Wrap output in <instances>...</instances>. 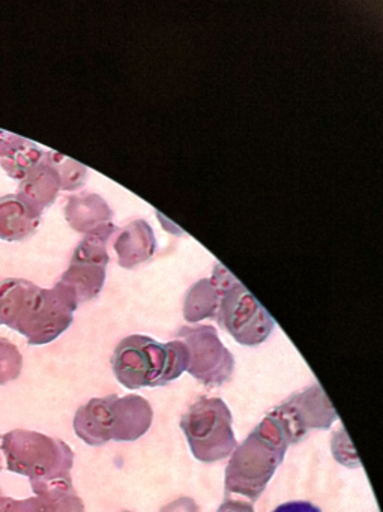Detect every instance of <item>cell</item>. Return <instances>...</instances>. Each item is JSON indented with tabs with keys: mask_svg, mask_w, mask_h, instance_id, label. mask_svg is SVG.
<instances>
[{
	"mask_svg": "<svg viewBox=\"0 0 383 512\" xmlns=\"http://www.w3.org/2000/svg\"><path fill=\"white\" fill-rule=\"evenodd\" d=\"M112 367L125 388L166 386L187 371V347L181 340L163 344L146 335H130L116 346Z\"/></svg>",
	"mask_w": 383,
	"mask_h": 512,
	"instance_id": "1",
	"label": "cell"
},
{
	"mask_svg": "<svg viewBox=\"0 0 383 512\" xmlns=\"http://www.w3.org/2000/svg\"><path fill=\"white\" fill-rule=\"evenodd\" d=\"M289 442L277 422L266 416L232 452L226 467L227 494L256 502L283 463Z\"/></svg>",
	"mask_w": 383,
	"mask_h": 512,
	"instance_id": "2",
	"label": "cell"
},
{
	"mask_svg": "<svg viewBox=\"0 0 383 512\" xmlns=\"http://www.w3.org/2000/svg\"><path fill=\"white\" fill-rule=\"evenodd\" d=\"M154 410L140 395H107L92 398L74 415V431L91 446H103L110 440L134 442L151 428Z\"/></svg>",
	"mask_w": 383,
	"mask_h": 512,
	"instance_id": "3",
	"label": "cell"
},
{
	"mask_svg": "<svg viewBox=\"0 0 383 512\" xmlns=\"http://www.w3.org/2000/svg\"><path fill=\"white\" fill-rule=\"evenodd\" d=\"M0 442L10 472L28 476L29 481L71 478L74 452L62 440L17 428L4 434Z\"/></svg>",
	"mask_w": 383,
	"mask_h": 512,
	"instance_id": "4",
	"label": "cell"
},
{
	"mask_svg": "<svg viewBox=\"0 0 383 512\" xmlns=\"http://www.w3.org/2000/svg\"><path fill=\"white\" fill-rule=\"evenodd\" d=\"M232 424V413L221 398H200L181 419L191 452L202 463H217L235 451Z\"/></svg>",
	"mask_w": 383,
	"mask_h": 512,
	"instance_id": "5",
	"label": "cell"
},
{
	"mask_svg": "<svg viewBox=\"0 0 383 512\" xmlns=\"http://www.w3.org/2000/svg\"><path fill=\"white\" fill-rule=\"evenodd\" d=\"M77 307V299L58 283L50 290L40 287L26 304L14 331L26 337L31 346L52 343L70 328Z\"/></svg>",
	"mask_w": 383,
	"mask_h": 512,
	"instance_id": "6",
	"label": "cell"
},
{
	"mask_svg": "<svg viewBox=\"0 0 383 512\" xmlns=\"http://www.w3.org/2000/svg\"><path fill=\"white\" fill-rule=\"evenodd\" d=\"M118 227L113 223L100 227L86 235L74 251L70 268L64 272L59 286L71 293L77 302H88L97 298L106 281V269L109 265L107 239Z\"/></svg>",
	"mask_w": 383,
	"mask_h": 512,
	"instance_id": "7",
	"label": "cell"
},
{
	"mask_svg": "<svg viewBox=\"0 0 383 512\" xmlns=\"http://www.w3.org/2000/svg\"><path fill=\"white\" fill-rule=\"evenodd\" d=\"M218 323L242 346H259L268 340L275 322L271 314L238 280L223 293Z\"/></svg>",
	"mask_w": 383,
	"mask_h": 512,
	"instance_id": "8",
	"label": "cell"
},
{
	"mask_svg": "<svg viewBox=\"0 0 383 512\" xmlns=\"http://www.w3.org/2000/svg\"><path fill=\"white\" fill-rule=\"evenodd\" d=\"M176 337L188 352V373L206 386H221L232 379L235 358L218 337L214 326L179 329Z\"/></svg>",
	"mask_w": 383,
	"mask_h": 512,
	"instance_id": "9",
	"label": "cell"
},
{
	"mask_svg": "<svg viewBox=\"0 0 383 512\" xmlns=\"http://www.w3.org/2000/svg\"><path fill=\"white\" fill-rule=\"evenodd\" d=\"M289 445L298 443L311 430H328L338 415L319 385L296 392L269 413Z\"/></svg>",
	"mask_w": 383,
	"mask_h": 512,
	"instance_id": "10",
	"label": "cell"
},
{
	"mask_svg": "<svg viewBox=\"0 0 383 512\" xmlns=\"http://www.w3.org/2000/svg\"><path fill=\"white\" fill-rule=\"evenodd\" d=\"M235 281V275L230 274L221 263H217L212 278L197 281L188 290L184 302L185 320L190 323H196L203 319H217L223 293Z\"/></svg>",
	"mask_w": 383,
	"mask_h": 512,
	"instance_id": "11",
	"label": "cell"
},
{
	"mask_svg": "<svg viewBox=\"0 0 383 512\" xmlns=\"http://www.w3.org/2000/svg\"><path fill=\"white\" fill-rule=\"evenodd\" d=\"M41 215L19 193L0 197V239L7 242L26 241L37 232Z\"/></svg>",
	"mask_w": 383,
	"mask_h": 512,
	"instance_id": "12",
	"label": "cell"
},
{
	"mask_svg": "<svg viewBox=\"0 0 383 512\" xmlns=\"http://www.w3.org/2000/svg\"><path fill=\"white\" fill-rule=\"evenodd\" d=\"M65 217L74 230L89 235L100 227L112 223L113 212L103 197L85 193L68 199Z\"/></svg>",
	"mask_w": 383,
	"mask_h": 512,
	"instance_id": "13",
	"label": "cell"
},
{
	"mask_svg": "<svg viewBox=\"0 0 383 512\" xmlns=\"http://www.w3.org/2000/svg\"><path fill=\"white\" fill-rule=\"evenodd\" d=\"M155 248H157V241H155L154 230L143 220L128 224L115 242L119 265L127 269L151 259Z\"/></svg>",
	"mask_w": 383,
	"mask_h": 512,
	"instance_id": "14",
	"label": "cell"
},
{
	"mask_svg": "<svg viewBox=\"0 0 383 512\" xmlns=\"http://www.w3.org/2000/svg\"><path fill=\"white\" fill-rule=\"evenodd\" d=\"M61 190L58 173L43 158V161L22 179L19 194L29 205L43 214L44 209L55 203Z\"/></svg>",
	"mask_w": 383,
	"mask_h": 512,
	"instance_id": "15",
	"label": "cell"
},
{
	"mask_svg": "<svg viewBox=\"0 0 383 512\" xmlns=\"http://www.w3.org/2000/svg\"><path fill=\"white\" fill-rule=\"evenodd\" d=\"M31 487L35 496L43 500L47 512H85L83 500L71 478L31 481Z\"/></svg>",
	"mask_w": 383,
	"mask_h": 512,
	"instance_id": "16",
	"label": "cell"
},
{
	"mask_svg": "<svg viewBox=\"0 0 383 512\" xmlns=\"http://www.w3.org/2000/svg\"><path fill=\"white\" fill-rule=\"evenodd\" d=\"M40 287L23 278L0 281V325L14 329L26 304Z\"/></svg>",
	"mask_w": 383,
	"mask_h": 512,
	"instance_id": "17",
	"label": "cell"
},
{
	"mask_svg": "<svg viewBox=\"0 0 383 512\" xmlns=\"http://www.w3.org/2000/svg\"><path fill=\"white\" fill-rule=\"evenodd\" d=\"M43 149L34 142L16 136L0 155V166L10 178L22 181L31 170L43 161Z\"/></svg>",
	"mask_w": 383,
	"mask_h": 512,
	"instance_id": "18",
	"label": "cell"
},
{
	"mask_svg": "<svg viewBox=\"0 0 383 512\" xmlns=\"http://www.w3.org/2000/svg\"><path fill=\"white\" fill-rule=\"evenodd\" d=\"M44 161L58 173L61 188L64 191H74L85 184L88 176V167L58 152H47L44 154Z\"/></svg>",
	"mask_w": 383,
	"mask_h": 512,
	"instance_id": "19",
	"label": "cell"
},
{
	"mask_svg": "<svg viewBox=\"0 0 383 512\" xmlns=\"http://www.w3.org/2000/svg\"><path fill=\"white\" fill-rule=\"evenodd\" d=\"M23 356L19 347L7 338H0V385H7L20 377Z\"/></svg>",
	"mask_w": 383,
	"mask_h": 512,
	"instance_id": "20",
	"label": "cell"
},
{
	"mask_svg": "<svg viewBox=\"0 0 383 512\" xmlns=\"http://www.w3.org/2000/svg\"><path fill=\"white\" fill-rule=\"evenodd\" d=\"M0 512H47V509L40 497L14 499L0 493Z\"/></svg>",
	"mask_w": 383,
	"mask_h": 512,
	"instance_id": "21",
	"label": "cell"
},
{
	"mask_svg": "<svg viewBox=\"0 0 383 512\" xmlns=\"http://www.w3.org/2000/svg\"><path fill=\"white\" fill-rule=\"evenodd\" d=\"M272 512H322L319 506L305 500H296V502H287L278 506Z\"/></svg>",
	"mask_w": 383,
	"mask_h": 512,
	"instance_id": "22",
	"label": "cell"
},
{
	"mask_svg": "<svg viewBox=\"0 0 383 512\" xmlns=\"http://www.w3.org/2000/svg\"><path fill=\"white\" fill-rule=\"evenodd\" d=\"M217 512H254V508L250 500L227 499Z\"/></svg>",
	"mask_w": 383,
	"mask_h": 512,
	"instance_id": "23",
	"label": "cell"
},
{
	"mask_svg": "<svg viewBox=\"0 0 383 512\" xmlns=\"http://www.w3.org/2000/svg\"><path fill=\"white\" fill-rule=\"evenodd\" d=\"M161 512H199L196 503L193 500L184 497V499L175 500V502L161 509Z\"/></svg>",
	"mask_w": 383,
	"mask_h": 512,
	"instance_id": "24",
	"label": "cell"
},
{
	"mask_svg": "<svg viewBox=\"0 0 383 512\" xmlns=\"http://www.w3.org/2000/svg\"><path fill=\"white\" fill-rule=\"evenodd\" d=\"M0 472H2V455H0ZM0 493H2V490H0Z\"/></svg>",
	"mask_w": 383,
	"mask_h": 512,
	"instance_id": "25",
	"label": "cell"
},
{
	"mask_svg": "<svg viewBox=\"0 0 383 512\" xmlns=\"http://www.w3.org/2000/svg\"><path fill=\"white\" fill-rule=\"evenodd\" d=\"M124 512H131V511H124Z\"/></svg>",
	"mask_w": 383,
	"mask_h": 512,
	"instance_id": "26",
	"label": "cell"
},
{
	"mask_svg": "<svg viewBox=\"0 0 383 512\" xmlns=\"http://www.w3.org/2000/svg\"><path fill=\"white\" fill-rule=\"evenodd\" d=\"M0 439H2V436H0Z\"/></svg>",
	"mask_w": 383,
	"mask_h": 512,
	"instance_id": "27",
	"label": "cell"
}]
</instances>
